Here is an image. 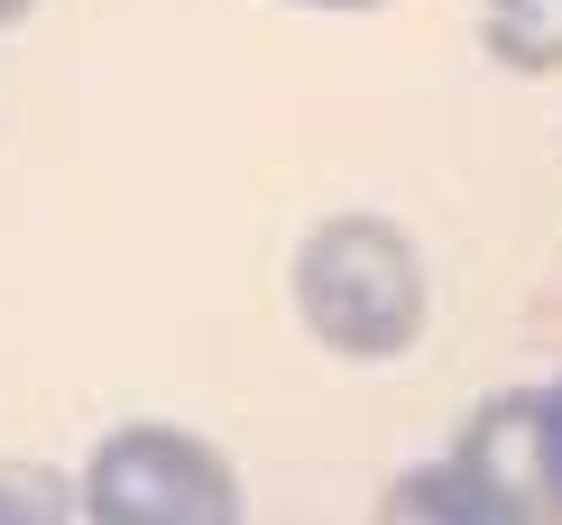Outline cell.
I'll return each mask as SVG.
<instances>
[{
    "instance_id": "1",
    "label": "cell",
    "mask_w": 562,
    "mask_h": 525,
    "mask_svg": "<svg viewBox=\"0 0 562 525\" xmlns=\"http://www.w3.org/2000/svg\"><path fill=\"white\" fill-rule=\"evenodd\" d=\"M286 295H295L304 342L350 369L406 360L434 323L425 249H415V231L396 212H323L286 258Z\"/></svg>"
},
{
    "instance_id": "2",
    "label": "cell",
    "mask_w": 562,
    "mask_h": 525,
    "mask_svg": "<svg viewBox=\"0 0 562 525\" xmlns=\"http://www.w3.org/2000/svg\"><path fill=\"white\" fill-rule=\"evenodd\" d=\"M83 525H249V489L231 451L194 424L130 415L83 451L75 470Z\"/></svg>"
},
{
    "instance_id": "3",
    "label": "cell",
    "mask_w": 562,
    "mask_h": 525,
    "mask_svg": "<svg viewBox=\"0 0 562 525\" xmlns=\"http://www.w3.org/2000/svg\"><path fill=\"white\" fill-rule=\"evenodd\" d=\"M461 489L488 507V525H562V489H553V451H544V396L535 388H488L471 415L452 424Z\"/></svg>"
},
{
    "instance_id": "4",
    "label": "cell",
    "mask_w": 562,
    "mask_h": 525,
    "mask_svg": "<svg viewBox=\"0 0 562 525\" xmlns=\"http://www.w3.org/2000/svg\"><path fill=\"white\" fill-rule=\"evenodd\" d=\"M480 46L507 75H562V0H480Z\"/></svg>"
},
{
    "instance_id": "5",
    "label": "cell",
    "mask_w": 562,
    "mask_h": 525,
    "mask_svg": "<svg viewBox=\"0 0 562 525\" xmlns=\"http://www.w3.org/2000/svg\"><path fill=\"white\" fill-rule=\"evenodd\" d=\"M369 525H488V507L461 489L452 461H406V470H387Z\"/></svg>"
},
{
    "instance_id": "6",
    "label": "cell",
    "mask_w": 562,
    "mask_h": 525,
    "mask_svg": "<svg viewBox=\"0 0 562 525\" xmlns=\"http://www.w3.org/2000/svg\"><path fill=\"white\" fill-rule=\"evenodd\" d=\"M0 525H83L75 470L29 461V451H0Z\"/></svg>"
},
{
    "instance_id": "7",
    "label": "cell",
    "mask_w": 562,
    "mask_h": 525,
    "mask_svg": "<svg viewBox=\"0 0 562 525\" xmlns=\"http://www.w3.org/2000/svg\"><path fill=\"white\" fill-rule=\"evenodd\" d=\"M535 396H544V451H553V489H562V378H544Z\"/></svg>"
},
{
    "instance_id": "8",
    "label": "cell",
    "mask_w": 562,
    "mask_h": 525,
    "mask_svg": "<svg viewBox=\"0 0 562 525\" xmlns=\"http://www.w3.org/2000/svg\"><path fill=\"white\" fill-rule=\"evenodd\" d=\"M286 10H379V0H286Z\"/></svg>"
},
{
    "instance_id": "9",
    "label": "cell",
    "mask_w": 562,
    "mask_h": 525,
    "mask_svg": "<svg viewBox=\"0 0 562 525\" xmlns=\"http://www.w3.org/2000/svg\"><path fill=\"white\" fill-rule=\"evenodd\" d=\"M37 10V0H0V29H19V19H29Z\"/></svg>"
}]
</instances>
